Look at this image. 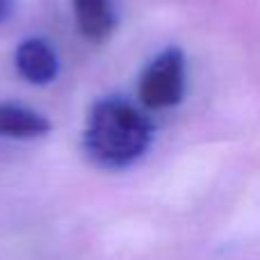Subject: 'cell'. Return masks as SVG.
<instances>
[{
    "mask_svg": "<svg viewBox=\"0 0 260 260\" xmlns=\"http://www.w3.org/2000/svg\"><path fill=\"white\" fill-rule=\"evenodd\" d=\"M14 67L25 82L37 87L50 85L59 73L55 48L41 37H27L14 50Z\"/></svg>",
    "mask_w": 260,
    "mask_h": 260,
    "instance_id": "obj_3",
    "label": "cell"
},
{
    "mask_svg": "<svg viewBox=\"0 0 260 260\" xmlns=\"http://www.w3.org/2000/svg\"><path fill=\"white\" fill-rule=\"evenodd\" d=\"M53 130V123L41 112L16 101H0V137L39 139Z\"/></svg>",
    "mask_w": 260,
    "mask_h": 260,
    "instance_id": "obj_5",
    "label": "cell"
},
{
    "mask_svg": "<svg viewBox=\"0 0 260 260\" xmlns=\"http://www.w3.org/2000/svg\"><path fill=\"white\" fill-rule=\"evenodd\" d=\"M12 5H14V0H0V23L9 18V14H12Z\"/></svg>",
    "mask_w": 260,
    "mask_h": 260,
    "instance_id": "obj_6",
    "label": "cell"
},
{
    "mask_svg": "<svg viewBox=\"0 0 260 260\" xmlns=\"http://www.w3.org/2000/svg\"><path fill=\"white\" fill-rule=\"evenodd\" d=\"M187 64L185 53L176 46L160 50L139 76L137 94L146 110H169L185 99Z\"/></svg>",
    "mask_w": 260,
    "mask_h": 260,
    "instance_id": "obj_2",
    "label": "cell"
},
{
    "mask_svg": "<svg viewBox=\"0 0 260 260\" xmlns=\"http://www.w3.org/2000/svg\"><path fill=\"white\" fill-rule=\"evenodd\" d=\"M151 142V119L126 99L105 96L91 105L82 144L96 165L105 169L130 167L148 151Z\"/></svg>",
    "mask_w": 260,
    "mask_h": 260,
    "instance_id": "obj_1",
    "label": "cell"
},
{
    "mask_svg": "<svg viewBox=\"0 0 260 260\" xmlns=\"http://www.w3.org/2000/svg\"><path fill=\"white\" fill-rule=\"evenodd\" d=\"M80 35L91 44H105L119 27L114 0H71Z\"/></svg>",
    "mask_w": 260,
    "mask_h": 260,
    "instance_id": "obj_4",
    "label": "cell"
}]
</instances>
